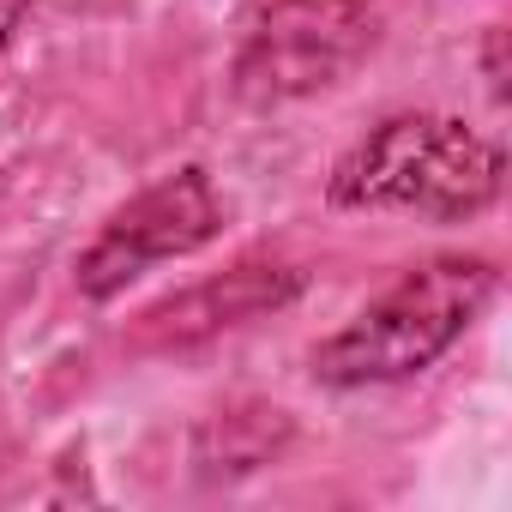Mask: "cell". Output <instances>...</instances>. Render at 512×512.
I'll use <instances>...</instances> for the list:
<instances>
[{
    "mask_svg": "<svg viewBox=\"0 0 512 512\" xmlns=\"http://www.w3.org/2000/svg\"><path fill=\"white\" fill-rule=\"evenodd\" d=\"M506 151L458 115L404 109L368 127L326 175L338 211H398L422 223H470L500 205Z\"/></svg>",
    "mask_w": 512,
    "mask_h": 512,
    "instance_id": "cell-1",
    "label": "cell"
},
{
    "mask_svg": "<svg viewBox=\"0 0 512 512\" xmlns=\"http://www.w3.org/2000/svg\"><path fill=\"white\" fill-rule=\"evenodd\" d=\"M217 235H223V199L199 163H181L175 175H157L151 187H139L127 205H115L103 217V229L85 241L79 266H73L79 296L115 302L145 272L187 260V253L211 247Z\"/></svg>",
    "mask_w": 512,
    "mask_h": 512,
    "instance_id": "cell-4",
    "label": "cell"
},
{
    "mask_svg": "<svg viewBox=\"0 0 512 512\" xmlns=\"http://www.w3.org/2000/svg\"><path fill=\"white\" fill-rule=\"evenodd\" d=\"M43 7V0H0V55H7L19 43V31L31 25V13Z\"/></svg>",
    "mask_w": 512,
    "mask_h": 512,
    "instance_id": "cell-8",
    "label": "cell"
},
{
    "mask_svg": "<svg viewBox=\"0 0 512 512\" xmlns=\"http://www.w3.org/2000/svg\"><path fill=\"white\" fill-rule=\"evenodd\" d=\"M380 43V0H266L247 19L229 97L241 109H290L344 85Z\"/></svg>",
    "mask_w": 512,
    "mask_h": 512,
    "instance_id": "cell-3",
    "label": "cell"
},
{
    "mask_svg": "<svg viewBox=\"0 0 512 512\" xmlns=\"http://www.w3.org/2000/svg\"><path fill=\"white\" fill-rule=\"evenodd\" d=\"M302 296V272L296 266H272V260H241L217 278H199L163 302H151L133 326L139 350H193L217 332H235L260 314H278Z\"/></svg>",
    "mask_w": 512,
    "mask_h": 512,
    "instance_id": "cell-5",
    "label": "cell"
},
{
    "mask_svg": "<svg viewBox=\"0 0 512 512\" xmlns=\"http://www.w3.org/2000/svg\"><path fill=\"white\" fill-rule=\"evenodd\" d=\"M290 440V416L272 404H241V410H217L199 434H193V464L205 476H241L260 470L284 452Z\"/></svg>",
    "mask_w": 512,
    "mask_h": 512,
    "instance_id": "cell-6",
    "label": "cell"
},
{
    "mask_svg": "<svg viewBox=\"0 0 512 512\" xmlns=\"http://www.w3.org/2000/svg\"><path fill=\"white\" fill-rule=\"evenodd\" d=\"M476 61H482V85H488V97L506 103V25H488V31H482Z\"/></svg>",
    "mask_w": 512,
    "mask_h": 512,
    "instance_id": "cell-7",
    "label": "cell"
},
{
    "mask_svg": "<svg viewBox=\"0 0 512 512\" xmlns=\"http://www.w3.org/2000/svg\"><path fill=\"white\" fill-rule=\"evenodd\" d=\"M494 290H500L494 260H482V253H434L314 350V380L332 392L416 380L482 320Z\"/></svg>",
    "mask_w": 512,
    "mask_h": 512,
    "instance_id": "cell-2",
    "label": "cell"
}]
</instances>
